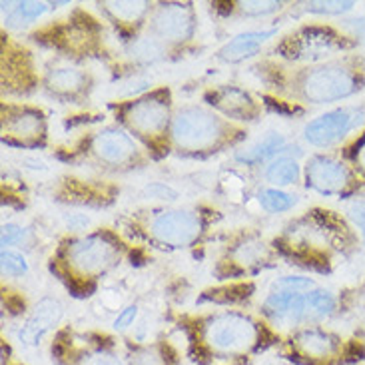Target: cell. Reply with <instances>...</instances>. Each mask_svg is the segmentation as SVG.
Here are the masks:
<instances>
[{
  "mask_svg": "<svg viewBox=\"0 0 365 365\" xmlns=\"http://www.w3.org/2000/svg\"><path fill=\"white\" fill-rule=\"evenodd\" d=\"M262 329L254 319L240 314H220L202 326V346L216 359H237L259 347Z\"/></svg>",
  "mask_w": 365,
  "mask_h": 365,
  "instance_id": "obj_1",
  "label": "cell"
},
{
  "mask_svg": "<svg viewBox=\"0 0 365 365\" xmlns=\"http://www.w3.org/2000/svg\"><path fill=\"white\" fill-rule=\"evenodd\" d=\"M224 136L222 122L207 110L184 108L180 110L172 124V138L184 152L212 148Z\"/></svg>",
  "mask_w": 365,
  "mask_h": 365,
  "instance_id": "obj_2",
  "label": "cell"
},
{
  "mask_svg": "<svg viewBox=\"0 0 365 365\" xmlns=\"http://www.w3.org/2000/svg\"><path fill=\"white\" fill-rule=\"evenodd\" d=\"M357 90H359V80L356 74L337 64L312 70L302 82L304 98L314 104H327V102L347 98Z\"/></svg>",
  "mask_w": 365,
  "mask_h": 365,
  "instance_id": "obj_3",
  "label": "cell"
},
{
  "mask_svg": "<svg viewBox=\"0 0 365 365\" xmlns=\"http://www.w3.org/2000/svg\"><path fill=\"white\" fill-rule=\"evenodd\" d=\"M294 349L309 365H339L346 359L344 339L319 327H304L294 336Z\"/></svg>",
  "mask_w": 365,
  "mask_h": 365,
  "instance_id": "obj_4",
  "label": "cell"
},
{
  "mask_svg": "<svg viewBox=\"0 0 365 365\" xmlns=\"http://www.w3.org/2000/svg\"><path fill=\"white\" fill-rule=\"evenodd\" d=\"M361 110L339 108L331 110L319 118L312 120L304 130V136L314 146H331L341 140L349 130H354L361 122Z\"/></svg>",
  "mask_w": 365,
  "mask_h": 365,
  "instance_id": "obj_5",
  "label": "cell"
},
{
  "mask_svg": "<svg viewBox=\"0 0 365 365\" xmlns=\"http://www.w3.org/2000/svg\"><path fill=\"white\" fill-rule=\"evenodd\" d=\"M202 232V222L194 212L187 210H172L160 214L152 224V234L160 244L182 247L192 244Z\"/></svg>",
  "mask_w": 365,
  "mask_h": 365,
  "instance_id": "obj_6",
  "label": "cell"
},
{
  "mask_svg": "<svg viewBox=\"0 0 365 365\" xmlns=\"http://www.w3.org/2000/svg\"><path fill=\"white\" fill-rule=\"evenodd\" d=\"M68 259L82 274H100L118 259V247L106 237L90 236L70 246Z\"/></svg>",
  "mask_w": 365,
  "mask_h": 365,
  "instance_id": "obj_7",
  "label": "cell"
},
{
  "mask_svg": "<svg viewBox=\"0 0 365 365\" xmlns=\"http://www.w3.org/2000/svg\"><path fill=\"white\" fill-rule=\"evenodd\" d=\"M307 186L317 190L319 194H339L349 182L346 166L341 162L327 156H316L307 162Z\"/></svg>",
  "mask_w": 365,
  "mask_h": 365,
  "instance_id": "obj_8",
  "label": "cell"
},
{
  "mask_svg": "<svg viewBox=\"0 0 365 365\" xmlns=\"http://www.w3.org/2000/svg\"><path fill=\"white\" fill-rule=\"evenodd\" d=\"M126 122L142 136L160 134L168 124V104L156 96L138 100L126 112Z\"/></svg>",
  "mask_w": 365,
  "mask_h": 365,
  "instance_id": "obj_9",
  "label": "cell"
},
{
  "mask_svg": "<svg viewBox=\"0 0 365 365\" xmlns=\"http://www.w3.org/2000/svg\"><path fill=\"white\" fill-rule=\"evenodd\" d=\"M154 32L166 40H186L194 29L192 10L186 4H164L152 22Z\"/></svg>",
  "mask_w": 365,
  "mask_h": 365,
  "instance_id": "obj_10",
  "label": "cell"
},
{
  "mask_svg": "<svg viewBox=\"0 0 365 365\" xmlns=\"http://www.w3.org/2000/svg\"><path fill=\"white\" fill-rule=\"evenodd\" d=\"M60 317H62V306L58 302L50 297L42 299L20 329V339L29 346H38L40 339L46 336L50 329L58 326Z\"/></svg>",
  "mask_w": 365,
  "mask_h": 365,
  "instance_id": "obj_11",
  "label": "cell"
},
{
  "mask_svg": "<svg viewBox=\"0 0 365 365\" xmlns=\"http://www.w3.org/2000/svg\"><path fill=\"white\" fill-rule=\"evenodd\" d=\"M96 156L108 164H126L132 160L136 146L128 134L120 130H104L92 142Z\"/></svg>",
  "mask_w": 365,
  "mask_h": 365,
  "instance_id": "obj_12",
  "label": "cell"
},
{
  "mask_svg": "<svg viewBox=\"0 0 365 365\" xmlns=\"http://www.w3.org/2000/svg\"><path fill=\"white\" fill-rule=\"evenodd\" d=\"M276 34V30H264V32H246L237 34L236 38L230 40L224 48L220 50V58L227 62H240V60L254 56L259 46Z\"/></svg>",
  "mask_w": 365,
  "mask_h": 365,
  "instance_id": "obj_13",
  "label": "cell"
},
{
  "mask_svg": "<svg viewBox=\"0 0 365 365\" xmlns=\"http://www.w3.org/2000/svg\"><path fill=\"white\" fill-rule=\"evenodd\" d=\"M217 108L224 110L227 116H240V118H250L254 114V102L246 92L237 88H222L214 94V102Z\"/></svg>",
  "mask_w": 365,
  "mask_h": 365,
  "instance_id": "obj_14",
  "label": "cell"
},
{
  "mask_svg": "<svg viewBox=\"0 0 365 365\" xmlns=\"http://www.w3.org/2000/svg\"><path fill=\"white\" fill-rule=\"evenodd\" d=\"M334 309H336V299L329 292L312 289L306 294V324L326 319L334 314Z\"/></svg>",
  "mask_w": 365,
  "mask_h": 365,
  "instance_id": "obj_15",
  "label": "cell"
},
{
  "mask_svg": "<svg viewBox=\"0 0 365 365\" xmlns=\"http://www.w3.org/2000/svg\"><path fill=\"white\" fill-rule=\"evenodd\" d=\"M86 76L76 68H56L50 72L48 84L50 88L56 90L60 94H74L84 86Z\"/></svg>",
  "mask_w": 365,
  "mask_h": 365,
  "instance_id": "obj_16",
  "label": "cell"
},
{
  "mask_svg": "<svg viewBox=\"0 0 365 365\" xmlns=\"http://www.w3.org/2000/svg\"><path fill=\"white\" fill-rule=\"evenodd\" d=\"M266 178L276 184V186H289L296 184L299 178V166L296 160L292 158H277L267 166Z\"/></svg>",
  "mask_w": 365,
  "mask_h": 365,
  "instance_id": "obj_17",
  "label": "cell"
},
{
  "mask_svg": "<svg viewBox=\"0 0 365 365\" xmlns=\"http://www.w3.org/2000/svg\"><path fill=\"white\" fill-rule=\"evenodd\" d=\"M282 146H284V136L282 134H269L264 142L256 144L254 148L237 154V158L242 160V162H250V164L262 162V160L269 158V156H276L277 152L282 150Z\"/></svg>",
  "mask_w": 365,
  "mask_h": 365,
  "instance_id": "obj_18",
  "label": "cell"
},
{
  "mask_svg": "<svg viewBox=\"0 0 365 365\" xmlns=\"http://www.w3.org/2000/svg\"><path fill=\"white\" fill-rule=\"evenodd\" d=\"M42 130L40 124V116L34 112H22L19 116L9 122V132L10 136H19V138H36Z\"/></svg>",
  "mask_w": 365,
  "mask_h": 365,
  "instance_id": "obj_19",
  "label": "cell"
},
{
  "mask_svg": "<svg viewBox=\"0 0 365 365\" xmlns=\"http://www.w3.org/2000/svg\"><path fill=\"white\" fill-rule=\"evenodd\" d=\"M128 54L136 62H156V60L162 56V46H160L158 40L148 38V36H142V38H136L130 42Z\"/></svg>",
  "mask_w": 365,
  "mask_h": 365,
  "instance_id": "obj_20",
  "label": "cell"
},
{
  "mask_svg": "<svg viewBox=\"0 0 365 365\" xmlns=\"http://www.w3.org/2000/svg\"><path fill=\"white\" fill-rule=\"evenodd\" d=\"M104 6L116 20L136 22V20H140L146 14L148 2H106Z\"/></svg>",
  "mask_w": 365,
  "mask_h": 365,
  "instance_id": "obj_21",
  "label": "cell"
},
{
  "mask_svg": "<svg viewBox=\"0 0 365 365\" xmlns=\"http://www.w3.org/2000/svg\"><path fill=\"white\" fill-rule=\"evenodd\" d=\"M262 206L266 207L267 212H286L289 207L296 204V197L289 196L282 190H276V187H269V190H264L262 192V197H259Z\"/></svg>",
  "mask_w": 365,
  "mask_h": 365,
  "instance_id": "obj_22",
  "label": "cell"
},
{
  "mask_svg": "<svg viewBox=\"0 0 365 365\" xmlns=\"http://www.w3.org/2000/svg\"><path fill=\"white\" fill-rule=\"evenodd\" d=\"M48 9V4L46 2H20L16 4V9H14V14H12V19L14 22H30V20L38 19L42 16L44 12Z\"/></svg>",
  "mask_w": 365,
  "mask_h": 365,
  "instance_id": "obj_23",
  "label": "cell"
},
{
  "mask_svg": "<svg viewBox=\"0 0 365 365\" xmlns=\"http://www.w3.org/2000/svg\"><path fill=\"white\" fill-rule=\"evenodd\" d=\"M2 272L6 274V276H22V274H26V269H29V264H26V259L16 254V252H10V250H2Z\"/></svg>",
  "mask_w": 365,
  "mask_h": 365,
  "instance_id": "obj_24",
  "label": "cell"
},
{
  "mask_svg": "<svg viewBox=\"0 0 365 365\" xmlns=\"http://www.w3.org/2000/svg\"><path fill=\"white\" fill-rule=\"evenodd\" d=\"M130 365H168V357L160 347H146L132 356Z\"/></svg>",
  "mask_w": 365,
  "mask_h": 365,
  "instance_id": "obj_25",
  "label": "cell"
},
{
  "mask_svg": "<svg viewBox=\"0 0 365 365\" xmlns=\"http://www.w3.org/2000/svg\"><path fill=\"white\" fill-rule=\"evenodd\" d=\"M237 6L247 16H266V14L276 12L282 4L274 2V0H264V2L262 0H247V2H237Z\"/></svg>",
  "mask_w": 365,
  "mask_h": 365,
  "instance_id": "obj_26",
  "label": "cell"
},
{
  "mask_svg": "<svg viewBox=\"0 0 365 365\" xmlns=\"http://www.w3.org/2000/svg\"><path fill=\"white\" fill-rule=\"evenodd\" d=\"M306 9L316 14H344L347 10L354 9V2H307Z\"/></svg>",
  "mask_w": 365,
  "mask_h": 365,
  "instance_id": "obj_27",
  "label": "cell"
},
{
  "mask_svg": "<svg viewBox=\"0 0 365 365\" xmlns=\"http://www.w3.org/2000/svg\"><path fill=\"white\" fill-rule=\"evenodd\" d=\"M80 365H124L118 359V356L110 354L106 349H98V351H92L88 356L82 359Z\"/></svg>",
  "mask_w": 365,
  "mask_h": 365,
  "instance_id": "obj_28",
  "label": "cell"
},
{
  "mask_svg": "<svg viewBox=\"0 0 365 365\" xmlns=\"http://www.w3.org/2000/svg\"><path fill=\"white\" fill-rule=\"evenodd\" d=\"M279 287L282 289H286V292H297V294H302L304 289H314V282L309 279V277H284L282 282H279Z\"/></svg>",
  "mask_w": 365,
  "mask_h": 365,
  "instance_id": "obj_29",
  "label": "cell"
},
{
  "mask_svg": "<svg viewBox=\"0 0 365 365\" xmlns=\"http://www.w3.org/2000/svg\"><path fill=\"white\" fill-rule=\"evenodd\" d=\"M347 214L354 220V224L361 230V236L365 240V202H351L347 207Z\"/></svg>",
  "mask_w": 365,
  "mask_h": 365,
  "instance_id": "obj_30",
  "label": "cell"
},
{
  "mask_svg": "<svg viewBox=\"0 0 365 365\" xmlns=\"http://www.w3.org/2000/svg\"><path fill=\"white\" fill-rule=\"evenodd\" d=\"M138 316V307L136 306H128L118 317H116V322H114V326L118 327V329H124V327H128L134 324V319Z\"/></svg>",
  "mask_w": 365,
  "mask_h": 365,
  "instance_id": "obj_31",
  "label": "cell"
},
{
  "mask_svg": "<svg viewBox=\"0 0 365 365\" xmlns=\"http://www.w3.org/2000/svg\"><path fill=\"white\" fill-rule=\"evenodd\" d=\"M20 236H22V230H20L19 226H14V224H6V226H2V246H10V244H14Z\"/></svg>",
  "mask_w": 365,
  "mask_h": 365,
  "instance_id": "obj_32",
  "label": "cell"
},
{
  "mask_svg": "<svg viewBox=\"0 0 365 365\" xmlns=\"http://www.w3.org/2000/svg\"><path fill=\"white\" fill-rule=\"evenodd\" d=\"M347 26L351 29V32L356 34L357 38H361L365 42V16H361V19L347 20Z\"/></svg>",
  "mask_w": 365,
  "mask_h": 365,
  "instance_id": "obj_33",
  "label": "cell"
},
{
  "mask_svg": "<svg viewBox=\"0 0 365 365\" xmlns=\"http://www.w3.org/2000/svg\"><path fill=\"white\" fill-rule=\"evenodd\" d=\"M356 160H357V164L361 166V170L365 172V138L359 142V146L356 148Z\"/></svg>",
  "mask_w": 365,
  "mask_h": 365,
  "instance_id": "obj_34",
  "label": "cell"
}]
</instances>
